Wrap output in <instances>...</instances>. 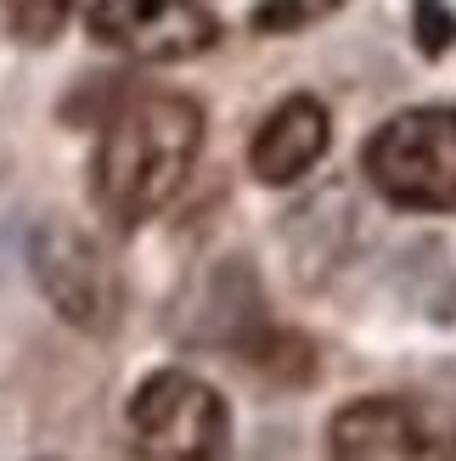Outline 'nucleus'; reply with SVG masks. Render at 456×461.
Here are the masks:
<instances>
[{
    "label": "nucleus",
    "mask_w": 456,
    "mask_h": 461,
    "mask_svg": "<svg viewBox=\"0 0 456 461\" xmlns=\"http://www.w3.org/2000/svg\"><path fill=\"white\" fill-rule=\"evenodd\" d=\"M130 439L141 461H232V411L192 372H158L130 400Z\"/></svg>",
    "instance_id": "7ed1b4c3"
},
{
    "label": "nucleus",
    "mask_w": 456,
    "mask_h": 461,
    "mask_svg": "<svg viewBox=\"0 0 456 461\" xmlns=\"http://www.w3.org/2000/svg\"><path fill=\"white\" fill-rule=\"evenodd\" d=\"M197 147H203V107L192 96H175V90L135 96L102 130L96 164H90L96 209L119 225L152 220L180 197L197 164Z\"/></svg>",
    "instance_id": "f257e3e1"
},
{
    "label": "nucleus",
    "mask_w": 456,
    "mask_h": 461,
    "mask_svg": "<svg viewBox=\"0 0 456 461\" xmlns=\"http://www.w3.org/2000/svg\"><path fill=\"white\" fill-rule=\"evenodd\" d=\"M29 259H34L40 293L57 304L62 321H74L85 332L113 327V315H119V276H113V265L96 253L90 237H79L68 225H40Z\"/></svg>",
    "instance_id": "423d86ee"
},
{
    "label": "nucleus",
    "mask_w": 456,
    "mask_h": 461,
    "mask_svg": "<svg viewBox=\"0 0 456 461\" xmlns=\"http://www.w3.org/2000/svg\"><path fill=\"white\" fill-rule=\"evenodd\" d=\"M333 461H456V417L440 400L367 394L327 422Z\"/></svg>",
    "instance_id": "20e7f679"
},
{
    "label": "nucleus",
    "mask_w": 456,
    "mask_h": 461,
    "mask_svg": "<svg viewBox=\"0 0 456 461\" xmlns=\"http://www.w3.org/2000/svg\"><path fill=\"white\" fill-rule=\"evenodd\" d=\"M344 0H265L254 12V29L260 34H293V29H310V23L333 17Z\"/></svg>",
    "instance_id": "6e6552de"
},
{
    "label": "nucleus",
    "mask_w": 456,
    "mask_h": 461,
    "mask_svg": "<svg viewBox=\"0 0 456 461\" xmlns=\"http://www.w3.org/2000/svg\"><path fill=\"white\" fill-rule=\"evenodd\" d=\"M367 180L395 209L456 214V107L395 113L367 141Z\"/></svg>",
    "instance_id": "f03ea898"
},
{
    "label": "nucleus",
    "mask_w": 456,
    "mask_h": 461,
    "mask_svg": "<svg viewBox=\"0 0 456 461\" xmlns=\"http://www.w3.org/2000/svg\"><path fill=\"white\" fill-rule=\"evenodd\" d=\"M90 34L135 62H187L220 40V23L197 0H96Z\"/></svg>",
    "instance_id": "39448f33"
},
{
    "label": "nucleus",
    "mask_w": 456,
    "mask_h": 461,
    "mask_svg": "<svg viewBox=\"0 0 456 461\" xmlns=\"http://www.w3.org/2000/svg\"><path fill=\"white\" fill-rule=\"evenodd\" d=\"M333 141V119L315 96H287L282 107L265 113V124L248 141V169H254L265 186H293L305 180L315 164L327 158Z\"/></svg>",
    "instance_id": "0eeeda50"
}]
</instances>
